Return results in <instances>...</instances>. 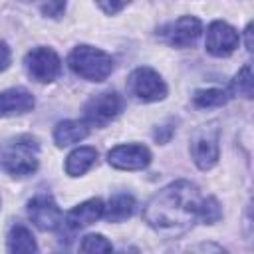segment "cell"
<instances>
[{
    "label": "cell",
    "instance_id": "6da1fadb",
    "mask_svg": "<svg viewBox=\"0 0 254 254\" xmlns=\"http://www.w3.org/2000/svg\"><path fill=\"white\" fill-rule=\"evenodd\" d=\"M202 194L190 181L179 179L163 187L145 206V222L165 238H177L189 232L198 220Z\"/></svg>",
    "mask_w": 254,
    "mask_h": 254
},
{
    "label": "cell",
    "instance_id": "7a4b0ae2",
    "mask_svg": "<svg viewBox=\"0 0 254 254\" xmlns=\"http://www.w3.org/2000/svg\"><path fill=\"white\" fill-rule=\"evenodd\" d=\"M40 145L30 135H20L8 141L0 153V167L12 177H28L38 171Z\"/></svg>",
    "mask_w": 254,
    "mask_h": 254
},
{
    "label": "cell",
    "instance_id": "3957f363",
    "mask_svg": "<svg viewBox=\"0 0 254 254\" xmlns=\"http://www.w3.org/2000/svg\"><path fill=\"white\" fill-rule=\"evenodd\" d=\"M67 65L85 81H103L113 71V58L99 48L79 44L67 56Z\"/></svg>",
    "mask_w": 254,
    "mask_h": 254
},
{
    "label": "cell",
    "instance_id": "277c9868",
    "mask_svg": "<svg viewBox=\"0 0 254 254\" xmlns=\"http://www.w3.org/2000/svg\"><path fill=\"white\" fill-rule=\"evenodd\" d=\"M220 127L216 121H208L200 127H196L190 135V159L200 171H210L220 157Z\"/></svg>",
    "mask_w": 254,
    "mask_h": 254
},
{
    "label": "cell",
    "instance_id": "5b68a950",
    "mask_svg": "<svg viewBox=\"0 0 254 254\" xmlns=\"http://www.w3.org/2000/svg\"><path fill=\"white\" fill-rule=\"evenodd\" d=\"M127 89L129 93L143 103H153V101H161L167 97V83L165 79L159 75V71H155L153 67H137L131 71L129 79H127Z\"/></svg>",
    "mask_w": 254,
    "mask_h": 254
},
{
    "label": "cell",
    "instance_id": "8992f818",
    "mask_svg": "<svg viewBox=\"0 0 254 254\" xmlns=\"http://www.w3.org/2000/svg\"><path fill=\"white\" fill-rule=\"evenodd\" d=\"M24 67L38 83H52L62 73V60L52 48L38 46L24 56Z\"/></svg>",
    "mask_w": 254,
    "mask_h": 254
},
{
    "label": "cell",
    "instance_id": "52a82bcc",
    "mask_svg": "<svg viewBox=\"0 0 254 254\" xmlns=\"http://www.w3.org/2000/svg\"><path fill=\"white\" fill-rule=\"evenodd\" d=\"M121 109H123V99L117 91H111V89L101 91L89 97L87 103L83 105V121L87 125L105 127L107 123L119 117Z\"/></svg>",
    "mask_w": 254,
    "mask_h": 254
},
{
    "label": "cell",
    "instance_id": "ba28073f",
    "mask_svg": "<svg viewBox=\"0 0 254 254\" xmlns=\"http://www.w3.org/2000/svg\"><path fill=\"white\" fill-rule=\"evenodd\" d=\"M202 34V24L196 16H181L175 22L165 24L159 36L171 48H190Z\"/></svg>",
    "mask_w": 254,
    "mask_h": 254
},
{
    "label": "cell",
    "instance_id": "9c48e42d",
    "mask_svg": "<svg viewBox=\"0 0 254 254\" xmlns=\"http://www.w3.org/2000/svg\"><path fill=\"white\" fill-rule=\"evenodd\" d=\"M107 163L119 171H143L151 163V151L139 143H123L107 153Z\"/></svg>",
    "mask_w": 254,
    "mask_h": 254
},
{
    "label": "cell",
    "instance_id": "30bf717a",
    "mask_svg": "<svg viewBox=\"0 0 254 254\" xmlns=\"http://www.w3.org/2000/svg\"><path fill=\"white\" fill-rule=\"evenodd\" d=\"M240 44L238 32L224 20H214L206 28V52L214 58H226L230 56Z\"/></svg>",
    "mask_w": 254,
    "mask_h": 254
},
{
    "label": "cell",
    "instance_id": "8fae6325",
    "mask_svg": "<svg viewBox=\"0 0 254 254\" xmlns=\"http://www.w3.org/2000/svg\"><path fill=\"white\" fill-rule=\"evenodd\" d=\"M28 216L44 232L56 230L62 224V210L50 194H38L28 202Z\"/></svg>",
    "mask_w": 254,
    "mask_h": 254
},
{
    "label": "cell",
    "instance_id": "7c38bea8",
    "mask_svg": "<svg viewBox=\"0 0 254 254\" xmlns=\"http://www.w3.org/2000/svg\"><path fill=\"white\" fill-rule=\"evenodd\" d=\"M36 105L34 95L26 87H10L0 91V117H16L32 111Z\"/></svg>",
    "mask_w": 254,
    "mask_h": 254
},
{
    "label": "cell",
    "instance_id": "4fadbf2b",
    "mask_svg": "<svg viewBox=\"0 0 254 254\" xmlns=\"http://www.w3.org/2000/svg\"><path fill=\"white\" fill-rule=\"evenodd\" d=\"M105 204L101 198H89L79 202L77 206H73L67 214H65V222L69 228H85L91 226L93 222H97L103 216Z\"/></svg>",
    "mask_w": 254,
    "mask_h": 254
},
{
    "label": "cell",
    "instance_id": "5bb4252c",
    "mask_svg": "<svg viewBox=\"0 0 254 254\" xmlns=\"http://www.w3.org/2000/svg\"><path fill=\"white\" fill-rule=\"evenodd\" d=\"M87 135H89V125L85 121L65 119L54 127V141L58 147H69L73 143L83 141Z\"/></svg>",
    "mask_w": 254,
    "mask_h": 254
},
{
    "label": "cell",
    "instance_id": "9a60e30c",
    "mask_svg": "<svg viewBox=\"0 0 254 254\" xmlns=\"http://www.w3.org/2000/svg\"><path fill=\"white\" fill-rule=\"evenodd\" d=\"M97 161V151L93 147H77L73 149L65 159V173L69 177H81L85 175Z\"/></svg>",
    "mask_w": 254,
    "mask_h": 254
},
{
    "label": "cell",
    "instance_id": "2e32d148",
    "mask_svg": "<svg viewBox=\"0 0 254 254\" xmlns=\"http://www.w3.org/2000/svg\"><path fill=\"white\" fill-rule=\"evenodd\" d=\"M135 206H137L135 198L131 194L121 192V194H115V196L109 198V202L103 210V216L109 222H123L135 212Z\"/></svg>",
    "mask_w": 254,
    "mask_h": 254
},
{
    "label": "cell",
    "instance_id": "e0dca14e",
    "mask_svg": "<svg viewBox=\"0 0 254 254\" xmlns=\"http://www.w3.org/2000/svg\"><path fill=\"white\" fill-rule=\"evenodd\" d=\"M6 248L8 252H38V244L34 240V234L24 224H14L6 236Z\"/></svg>",
    "mask_w": 254,
    "mask_h": 254
},
{
    "label": "cell",
    "instance_id": "ac0fdd59",
    "mask_svg": "<svg viewBox=\"0 0 254 254\" xmlns=\"http://www.w3.org/2000/svg\"><path fill=\"white\" fill-rule=\"evenodd\" d=\"M230 99V91L220 89V87H206V89H196L192 93V103L198 109H208V107H220Z\"/></svg>",
    "mask_w": 254,
    "mask_h": 254
},
{
    "label": "cell",
    "instance_id": "d6986e66",
    "mask_svg": "<svg viewBox=\"0 0 254 254\" xmlns=\"http://www.w3.org/2000/svg\"><path fill=\"white\" fill-rule=\"evenodd\" d=\"M252 85H254V81H252V65L244 64L238 69V73L234 75V79L230 83V91L236 93V95H242L244 99H252V93H254Z\"/></svg>",
    "mask_w": 254,
    "mask_h": 254
},
{
    "label": "cell",
    "instance_id": "ffe728a7",
    "mask_svg": "<svg viewBox=\"0 0 254 254\" xmlns=\"http://www.w3.org/2000/svg\"><path fill=\"white\" fill-rule=\"evenodd\" d=\"M222 218V206L214 196H202L198 206V220L204 224H214Z\"/></svg>",
    "mask_w": 254,
    "mask_h": 254
},
{
    "label": "cell",
    "instance_id": "44dd1931",
    "mask_svg": "<svg viewBox=\"0 0 254 254\" xmlns=\"http://www.w3.org/2000/svg\"><path fill=\"white\" fill-rule=\"evenodd\" d=\"M79 250L89 252V254H93V252L97 254V252H111L113 246L103 234H87V236H83V240L79 244Z\"/></svg>",
    "mask_w": 254,
    "mask_h": 254
},
{
    "label": "cell",
    "instance_id": "7402d4cb",
    "mask_svg": "<svg viewBox=\"0 0 254 254\" xmlns=\"http://www.w3.org/2000/svg\"><path fill=\"white\" fill-rule=\"evenodd\" d=\"M65 6H67V0H42L40 4V10L46 18H62V14L65 12Z\"/></svg>",
    "mask_w": 254,
    "mask_h": 254
},
{
    "label": "cell",
    "instance_id": "603a6c76",
    "mask_svg": "<svg viewBox=\"0 0 254 254\" xmlns=\"http://www.w3.org/2000/svg\"><path fill=\"white\" fill-rule=\"evenodd\" d=\"M175 131H177V127H175V121L171 119V121H167L165 125L157 127L155 133H153V137H155V141H157L159 145H165V143L171 141V137L175 135Z\"/></svg>",
    "mask_w": 254,
    "mask_h": 254
},
{
    "label": "cell",
    "instance_id": "cb8c5ba5",
    "mask_svg": "<svg viewBox=\"0 0 254 254\" xmlns=\"http://www.w3.org/2000/svg\"><path fill=\"white\" fill-rule=\"evenodd\" d=\"M97 6L107 14V16H115L117 12H121L131 0H95Z\"/></svg>",
    "mask_w": 254,
    "mask_h": 254
},
{
    "label": "cell",
    "instance_id": "d4e9b609",
    "mask_svg": "<svg viewBox=\"0 0 254 254\" xmlns=\"http://www.w3.org/2000/svg\"><path fill=\"white\" fill-rule=\"evenodd\" d=\"M10 62H12V54H10V48L6 42L0 40V71L8 69L10 67Z\"/></svg>",
    "mask_w": 254,
    "mask_h": 254
},
{
    "label": "cell",
    "instance_id": "484cf974",
    "mask_svg": "<svg viewBox=\"0 0 254 254\" xmlns=\"http://www.w3.org/2000/svg\"><path fill=\"white\" fill-rule=\"evenodd\" d=\"M244 38H246V50L252 52V50H254V48H252V24L246 26V30H244Z\"/></svg>",
    "mask_w": 254,
    "mask_h": 254
},
{
    "label": "cell",
    "instance_id": "4316f807",
    "mask_svg": "<svg viewBox=\"0 0 254 254\" xmlns=\"http://www.w3.org/2000/svg\"><path fill=\"white\" fill-rule=\"evenodd\" d=\"M22 2H30V0H22Z\"/></svg>",
    "mask_w": 254,
    "mask_h": 254
}]
</instances>
